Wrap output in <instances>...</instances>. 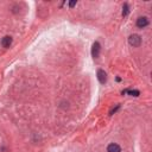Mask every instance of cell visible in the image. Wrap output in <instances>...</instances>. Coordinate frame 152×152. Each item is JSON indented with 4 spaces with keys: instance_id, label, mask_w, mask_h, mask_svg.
<instances>
[{
    "instance_id": "3957f363",
    "label": "cell",
    "mask_w": 152,
    "mask_h": 152,
    "mask_svg": "<svg viewBox=\"0 0 152 152\" xmlns=\"http://www.w3.org/2000/svg\"><path fill=\"white\" fill-rule=\"evenodd\" d=\"M99 52H100V44L97 42H95L93 44V49H91V55L94 58H97L99 57Z\"/></svg>"
},
{
    "instance_id": "277c9868",
    "label": "cell",
    "mask_w": 152,
    "mask_h": 152,
    "mask_svg": "<svg viewBox=\"0 0 152 152\" xmlns=\"http://www.w3.org/2000/svg\"><path fill=\"white\" fill-rule=\"evenodd\" d=\"M107 152H121V148L118 144H110L107 147Z\"/></svg>"
},
{
    "instance_id": "5b68a950",
    "label": "cell",
    "mask_w": 152,
    "mask_h": 152,
    "mask_svg": "<svg viewBox=\"0 0 152 152\" xmlns=\"http://www.w3.org/2000/svg\"><path fill=\"white\" fill-rule=\"evenodd\" d=\"M97 78H99L100 83H104V82L107 81V75H106V72H104L103 70H99V71H97Z\"/></svg>"
},
{
    "instance_id": "52a82bcc",
    "label": "cell",
    "mask_w": 152,
    "mask_h": 152,
    "mask_svg": "<svg viewBox=\"0 0 152 152\" xmlns=\"http://www.w3.org/2000/svg\"><path fill=\"white\" fill-rule=\"evenodd\" d=\"M125 93H128V94L132 95V96H138V95H139V91H138V90H126Z\"/></svg>"
},
{
    "instance_id": "ba28073f",
    "label": "cell",
    "mask_w": 152,
    "mask_h": 152,
    "mask_svg": "<svg viewBox=\"0 0 152 152\" xmlns=\"http://www.w3.org/2000/svg\"><path fill=\"white\" fill-rule=\"evenodd\" d=\"M128 13V7H127V5L125 4L124 5V11H122V15H126Z\"/></svg>"
},
{
    "instance_id": "7a4b0ae2",
    "label": "cell",
    "mask_w": 152,
    "mask_h": 152,
    "mask_svg": "<svg viewBox=\"0 0 152 152\" xmlns=\"http://www.w3.org/2000/svg\"><path fill=\"white\" fill-rule=\"evenodd\" d=\"M147 24H148V20H147L146 17H140V18H138V20H137V26L140 27V28L147 26Z\"/></svg>"
},
{
    "instance_id": "9c48e42d",
    "label": "cell",
    "mask_w": 152,
    "mask_h": 152,
    "mask_svg": "<svg viewBox=\"0 0 152 152\" xmlns=\"http://www.w3.org/2000/svg\"><path fill=\"white\" fill-rule=\"evenodd\" d=\"M75 5H76V1H71V2L69 4V6H70V7H74Z\"/></svg>"
},
{
    "instance_id": "8992f818",
    "label": "cell",
    "mask_w": 152,
    "mask_h": 152,
    "mask_svg": "<svg viewBox=\"0 0 152 152\" xmlns=\"http://www.w3.org/2000/svg\"><path fill=\"white\" fill-rule=\"evenodd\" d=\"M11 44H12V38H11V37L6 36V37L2 38V40H1V45H2L4 48H10Z\"/></svg>"
},
{
    "instance_id": "6da1fadb",
    "label": "cell",
    "mask_w": 152,
    "mask_h": 152,
    "mask_svg": "<svg viewBox=\"0 0 152 152\" xmlns=\"http://www.w3.org/2000/svg\"><path fill=\"white\" fill-rule=\"evenodd\" d=\"M128 42H129V44L132 46H139L141 44V38L138 34H132V36H129Z\"/></svg>"
}]
</instances>
